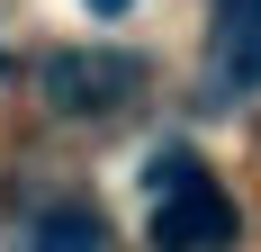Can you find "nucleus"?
<instances>
[{
    "instance_id": "nucleus-5",
    "label": "nucleus",
    "mask_w": 261,
    "mask_h": 252,
    "mask_svg": "<svg viewBox=\"0 0 261 252\" xmlns=\"http://www.w3.org/2000/svg\"><path fill=\"white\" fill-rule=\"evenodd\" d=\"M90 9H99V18H117V9H126V0H90Z\"/></svg>"
},
{
    "instance_id": "nucleus-1",
    "label": "nucleus",
    "mask_w": 261,
    "mask_h": 252,
    "mask_svg": "<svg viewBox=\"0 0 261 252\" xmlns=\"http://www.w3.org/2000/svg\"><path fill=\"white\" fill-rule=\"evenodd\" d=\"M144 225H153V252H225L243 234V216L189 144H162L144 162Z\"/></svg>"
},
{
    "instance_id": "nucleus-2",
    "label": "nucleus",
    "mask_w": 261,
    "mask_h": 252,
    "mask_svg": "<svg viewBox=\"0 0 261 252\" xmlns=\"http://www.w3.org/2000/svg\"><path fill=\"white\" fill-rule=\"evenodd\" d=\"M36 81H45V108H63V117H108L144 90V63L117 45H81V54H54Z\"/></svg>"
},
{
    "instance_id": "nucleus-3",
    "label": "nucleus",
    "mask_w": 261,
    "mask_h": 252,
    "mask_svg": "<svg viewBox=\"0 0 261 252\" xmlns=\"http://www.w3.org/2000/svg\"><path fill=\"white\" fill-rule=\"evenodd\" d=\"M207 81L216 90L261 81V0H207Z\"/></svg>"
},
{
    "instance_id": "nucleus-4",
    "label": "nucleus",
    "mask_w": 261,
    "mask_h": 252,
    "mask_svg": "<svg viewBox=\"0 0 261 252\" xmlns=\"http://www.w3.org/2000/svg\"><path fill=\"white\" fill-rule=\"evenodd\" d=\"M27 252H108V216L90 198H45L27 216Z\"/></svg>"
}]
</instances>
